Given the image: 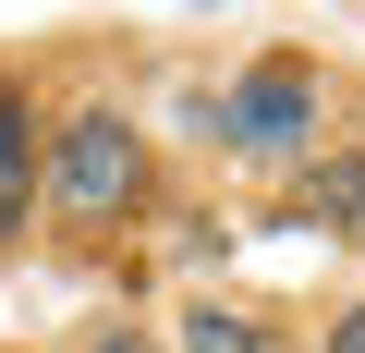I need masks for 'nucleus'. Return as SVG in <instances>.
<instances>
[{
	"mask_svg": "<svg viewBox=\"0 0 365 353\" xmlns=\"http://www.w3.org/2000/svg\"><path fill=\"white\" fill-rule=\"evenodd\" d=\"M220 146L232 158H317V61L304 49H268V61H244L232 86H220Z\"/></svg>",
	"mask_w": 365,
	"mask_h": 353,
	"instance_id": "f257e3e1",
	"label": "nucleus"
},
{
	"mask_svg": "<svg viewBox=\"0 0 365 353\" xmlns=\"http://www.w3.org/2000/svg\"><path fill=\"white\" fill-rule=\"evenodd\" d=\"M37 195H49L61 220H122V208L146 195V134H134L122 110H73L61 146H49V170H37Z\"/></svg>",
	"mask_w": 365,
	"mask_h": 353,
	"instance_id": "f03ea898",
	"label": "nucleus"
},
{
	"mask_svg": "<svg viewBox=\"0 0 365 353\" xmlns=\"http://www.w3.org/2000/svg\"><path fill=\"white\" fill-rule=\"evenodd\" d=\"M292 220H317V232H365V146H329V158H304Z\"/></svg>",
	"mask_w": 365,
	"mask_h": 353,
	"instance_id": "7ed1b4c3",
	"label": "nucleus"
},
{
	"mask_svg": "<svg viewBox=\"0 0 365 353\" xmlns=\"http://www.w3.org/2000/svg\"><path fill=\"white\" fill-rule=\"evenodd\" d=\"M25 195H37V122H25V86L0 73V232L25 220Z\"/></svg>",
	"mask_w": 365,
	"mask_h": 353,
	"instance_id": "20e7f679",
	"label": "nucleus"
},
{
	"mask_svg": "<svg viewBox=\"0 0 365 353\" xmlns=\"http://www.w3.org/2000/svg\"><path fill=\"white\" fill-rule=\"evenodd\" d=\"M182 353H268V329L232 305H182Z\"/></svg>",
	"mask_w": 365,
	"mask_h": 353,
	"instance_id": "39448f33",
	"label": "nucleus"
},
{
	"mask_svg": "<svg viewBox=\"0 0 365 353\" xmlns=\"http://www.w3.org/2000/svg\"><path fill=\"white\" fill-rule=\"evenodd\" d=\"M329 353H365V305H353V317H341V329H329Z\"/></svg>",
	"mask_w": 365,
	"mask_h": 353,
	"instance_id": "423d86ee",
	"label": "nucleus"
},
{
	"mask_svg": "<svg viewBox=\"0 0 365 353\" xmlns=\"http://www.w3.org/2000/svg\"><path fill=\"white\" fill-rule=\"evenodd\" d=\"M98 353H158V341H146V329H110V341H98Z\"/></svg>",
	"mask_w": 365,
	"mask_h": 353,
	"instance_id": "0eeeda50",
	"label": "nucleus"
}]
</instances>
